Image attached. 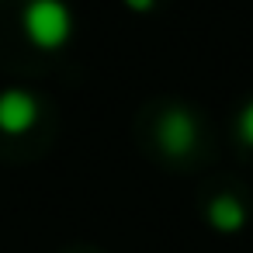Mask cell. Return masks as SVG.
<instances>
[{
    "label": "cell",
    "mask_w": 253,
    "mask_h": 253,
    "mask_svg": "<svg viewBox=\"0 0 253 253\" xmlns=\"http://www.w3.org/2000/svg\"><path fill=\"white\" fill-rule=\"evenodd\" d=\"M208 222H211V229H215V232L232 236V232H239V229L246 225V208H243V201H239V198L222 194V198H215V201L208 205Z\"/></svg>",
    "instance_id": "4"
},
{
    "label": "cell",
    "mask_w": 253,
    "mask_h": 253,
    "mask_svg": "<svg viewBox=\"0 0 253 253\" xmlns=\"http://www.w3.org/2000/svg\"><path fill=\"white\" fill-rule=\"evenodd\" d=\"M21 32L35 49L56 52L73 35V11L66 0H28L21 11Z\"/></svg>",
    "instance_id": "1"
},
{
    "label": "cell",
    "mask_w": 253,
    "mask_h": 253,
    "mask_svg": "<svg viewBox=\"0 0 253 253\" xmlns=\"http://www.w3.org/2000/svg\"><path fill=\"white\" fill-rule=\"evenodd\" d=\"M156 142L173 160H184L187 153H194V142H198V122H194V115L184 111V108H170L156 122Z\"/></svg>",
    "instance_id": "2"
},
{
    "label": "cell",
    "mask_w": 253,
    "mask_h": 253,
    "mask_svg": "<svg viewBox=\"0 0 253 253\" xmlns=\"http://www.w3.org/2000/svg\"><path fill=\"white\" fill-rule=\"evenodd\" d=\"M236 132H239V139H243L246 146H253V101L243 104V111H239V118H236Z\"/></svg>",
    "instance_id": "5"
},
{
    "label": "cell",
    "mask_w": 253,
    "mask_h": 253,
    "mask_svg": "<svg viewBox=\"0 0 253 253\" xmlns=\"http://www.w3.org/2000/svg\"><path fill=\"white\" fill-rule=\"evenodd\" d=\"M39 122V104L28 90H0V132L25 135Z\"/></svg>",
    "instance_id": "3"
},
{
    "label": "cell",
    "mask_w": 253,
    "mask_h": 253,
    "mask_svg": "<svg viewBox=\"0 0 253 253\" xmlns=\"http://www.w3.org/2000/svg\"><path fill=\"white\" fill-rule=\"evenodd\" d=\"M125 7L135 11V14H149V11L156 7V0H125Z\"/></svg>",
    "instance_id": "6"
}]
</instances>
